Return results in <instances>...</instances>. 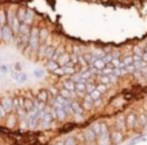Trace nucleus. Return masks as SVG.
<instances>
[{
    "mask_svg": "<svg viewBox=\"0 0 147 145\" xmlns=\"http://www.w3.org/2000/svg\"><path fill=\"white\" fill-rule=\"evenodd\" d=\"M28 44H30L31 49H38L39 46V30L38 28H32L28 35Z\"/></svg>",
    "mask_w": 147,
    "mask_h": 145,
    "instance_id": "1",
    "label": "nucleus"
},
{
    "mask_svg": "<svg viewBox=\"0 0 147 145\" xmlns=\"http://www.w3.org/2000/svg\"><path fill=\"white\" fill-rule=\"evenodd\" d=\"M0 105L5 110V113H10L13 110V99L10 96H3L0 99Z\"/></svg>",
    "mask_w": 147,
    "mask_h": 145,
    "instance_id": "2",
    "label": "nucleus"
},
{
    "mask_svg": "<svg viewBox=\"0 0 147 145\" xmlns=\"http://www.w3.org/2000/svg\"><path fill=\"white\" fill-rule=\"evenodd\" d=\"M12 37H13V32H12V30H10V27L7 25L3 26L1 27V39L5 40L7 43H9V41L12 40Z\"/></svg>",
    "mask_w": 147,
    "mask_h": 145,
    "instance_id": "3",
    "label": "nucleus"
},
{
    "mask_svg": "<svg viewBox=\"0 0 147 145\" xmlns=\"http://www.w3.org/2000/svg\"><path fill=\"white\" fill-rule=\"evenodd\" d=\"M12 78L16 82H18V84H25L26 81H27V74L23 73V72H12Z\"/></svg>",
    "mask_w": 147,
    "mask_h": 145,
    "instance_id": "4",
    "label": "nucleus"
},
{
    "mask_svg": "<svg viewBox=\"0 0 147 145\" xmlns=\"http://www.w3.org/2000/svg\"><path fill=\"white\" fill-rule=\"evenodd\" d=\"M136 121H137V117L134 114H128L127 118H125V126H128L129 128H134Z\"/></svg>",
    "mask_w": 147,
    "mask_h": 145,
    "instance_id": "5",
    "label": "nucleus"
},
{
    "mask_svg": "<svg viewBox=\"0 0 147 145\" xmlns=\"http://www.w3.org/2000/svg\"><path fill=\"white\" fill-rule=\"evenodd\" d=\"M69 62H70V54H67V53H63L58 59H57V64L61 67H65Z\"/></svg>",
    "mask_w": 147,
    "mask_h": 145,
    "instance_id": "6",
    "label": "nucleus"
},
{
    "mask_svg": "<svg viewBox=\"0 0 147 145\" xmlns=\"http://www.w3.org/2000/svg\"><path fill=\"white\" fill-rule=\"evenodd\" d=\"M110 138H111V140H112V144H119L123 141V134L120 132V131H114Z\"/></svg>",
    "mask_w": 147,
    "mask_h": 145,
    "instance_id": "7",
    "label": "nucleus"
},
{
    "mask_svg": "<svg viewBox=\"0 0 147 145\" xmlns=\"http://www.w3.org/2000/svg\"><path fill=\"white\" fill-rule=\"evenodd\" d=\"M23 109L26 110V113H30V112H32L35 108H34V102L31 99H26L25 98V100H23Z\"/></svg>",
    "mask_w": 147,
    "mask_h": 145,
    "instance_id": "8",
    "label": "nucleus"
},
{
    "mask_svg": "<svg viewBox=\"0 0 147 145\" xmlns=\"http://www.w3.org/2000/svg\"><path fill=\"white\" fill-rule=\"evenodd\" d=\"M92 64H93V68H94V69H97V71H101V69H103L105 67H106V63H105V62L102 61L101 58L96 59V61H94Z\"/></svg>",
    "mask_w": 147,
    "mask_h": 145,
    "instance_id": "9",
    "label": "nucleus"
},
{
    "mask_svg": "<svg viewBox=\"0 0 147 145\" xmlns=\"http://www.w3.org/2000/svg\"><path fill=\"white\" fill-rule=\"evenodd\" d=\"M70 107H71L72 112L75 113V114L81 116V113H83V108L80 107V104H78V103H76V102H71V104H70Z\"/></svg>",
    "mask_w": 147,
    "mask_h": 145,
    "instance_id": "10",
    "label": "nucleus"
},
{
    "mask_svg": "<svg viewBox=\"0 0 147 145\" xmlns=\"http://www.w3.org/2000/svg\"><path fill=\"white\" fill-rule=\"evenodd\" d=\"M56 120H58V121L66 120V113H65V110H63V107L56 109Z\"/></svg>",
    "mask_w": 147,
    "mask_h": 145,
    "instance_id": "11",
    "label": "nucleus"
},
{
    "mask_svg": "<svg viewBox=\"0 0 147 145\" xmlns=\"http://www.w3.org/2000/svg\"><path fill=\"white\" fill-rule=\"evenodd\" d=\"M98 145H110V135H99Z\"/></svg>",
    "mask_w": 147,
    "mask_h": 145,
    "instance_id": "12",
    "label": "nucleus"
},
{
    "mask_svg": "<svg viewBox=\"0 0 147 145\" xmlns=\"http://www.w3.org/2000/svg\"><path fill=\"white\" fill-rule=\"evenodd\" d=\"M63 53H65V49L62 48V46H59L58 49H56V50H54V54H53V57H52V59H51V61L57 62V59H58L59 57H61Z\"/></svg>",
    "mask_w": 147,
    "mask_h": 145,
    "instance_id": "13",
    "label": "nucleus"
},
{
    "mask_svg": "<svg viewBox=\"0 0 147 145\" xmlns=\"http://www.w3.org/2000/svg\"><path fill=\"white\" fill-rule=\"evenodd\" d=\"M48 95L49 92L47 91V90H41V91L38 92V100L39 102H47V99H48Z\"/></svg>",
    "mask_w": 147,
    "mask_h": 145,
    "instance_id": "14",
    "label": "nucleus"
},
{
    "mask_svg": "<svg viewBox=\"0 0 147 145\" xmlns=\"http://www.w3.org/2000/svg\"><path fill=\"white\" fill-rule=\"evenodd\" d=\"M63 85H65V89L69 90L70 92L75 91V82L71 81V80H67V81H65V82H63Z\"/></svg>",
    "mask_w": 147,
    "mask_h": 145,
    "instance_id": "15",
    "label": "nucleus"
},
{
    "mask_svg": "<svg viewBox=\"0 0 147 145\" xmlns=\"http://www.w3.org/2000/svg\"><path fill=\"white\" fill-rule=\"evenodd\" d=\"M26 13H27V10L25 9V8H21V9H18V13H17V19L20 21V22H23L25 21V17H26Z\"/></svg>",
    "mask_w": 147,
    "mask_h": 145,
    "instance_id": "16",
    "label": "nucleus"
},
{
    "mask_svg": "<svg viewBox=\"0 0 147 145\" xmlns=\"http://www.w3.org/2000/svg\"><path fill=\"white\" fill-rule=\"evenodd\" d=\"M14 126H16V116H13V114L8 116V118H7V127L8 128H13Z\"/></svg>",
    "mask_w": 147,
    "mask_h": 145,
    "instance_id": "17",
    "label": "nucleus"
},
{
    "mask_svg": "<svg viewBox=\"0 0 147 145\" xmlns=\"http://www.w3.org/2000/svg\"><path fill=\"white\" fill-rule=\"evenodd\" d=\"M92 103H93V100L90 99V96H89V95H86V96L84 98L83 109H90V108H92Z\"/></svg>",
    "mask_w": 147,
    "mask_h": 145,
    "instance_id": "18",
    "label": "nucleus"
},
{
    "mask_svg": "<svg viewBox=\"0 0 147 145\" xmlns=\"http://www.w3.org/2000/svg\"><path fill=\"white\" fill-rule=\"evenodd\" d=\"M85 139H86V141H89V143L94 141V139H96V135H94V132L92 131V128H89V130L85 131Z\"/></svg>",
    "mask_w": 147,
    "mask_h": 145,
    "instance_id": "19",
    "label": "nucleus"
},
{
    "mask_svg": "<svg viewBox=\"0 0 147 145\" xmlns=\"http://www.w3.org/2000/svg\"><path fill=\"white\" fill-rule=\"evenodd\" d=\"M32 18H34V13L31 12V10H27V13H26V17H25V21H23V23L28 26L31 22H32Z\"/></svg>",
    "mask_w": 147,
    "mask_h": 145,
    "instance_id": "20",
    "label": "nucleus"
},
{
    "mask_svg": "<svg viewBox=\"0 0 147 145\" xmlns=\"http://www.w3.org/2000/svg\"><path fill=\"white\" fill-rule=\"evenodd\" d=\"M54 50H56L54 48H52V46H48V48L45 49V51H44V55H45L48 59H52V57H53V54H54Z\"/></svg>",
    "mask_w": 147,
    "mask_h": 145,
    "instance_id": "21",
    "label": "nucleus"
},
{
    "mask_svg": "<svg viewBox=\"0 0 147 145\" xmlns=\"http://www.w3.org/2000/svg\"><path fill=\"white\" fill-rule=\"evenodd\" d=\"M75 90H78L79 94L85 91V82H76L75 84Z\"/></svg>",
    "mask_w": 147,
    "mask_h": 145,
    "instance_id": "22",
    "label": "nucleus"
},
{
    "mask_svg": "<svg viewBox=\"0 0 147 145\" xmlns=\"http://www.w3.org/2000/svg\"><path fill=\"white\" fill-rule=\"evenodd\" d=\"M89 96H90V99L93 100V102H96V100H98L99 98H101V92L98 91V90H93V91L90 92V94H89Z\"/></svg>",
    "mask_w": 147,
    "mask_h": 145,
    "instance_id": "23",
    "label": "nucleus"
},
{
    "mask_svg": "<svg viewBox=\"0 0 147 145\" xmlns=\"http://www.w3.org/2000/svg\"><path fill=\"white\" fill-rule=\"evenodd\" d=\"M133 67H134V68H140V69H145L146 67H147V63L146 62H143V61H140V62H134V63H133Z\"/></svg>",
    "mask_w": 147,
    "mask_h": 145,
    "instance_id": "24",
    "label": "nucleus"
},
{
    "mask_svg": "<svg viewBox=\"0 0 147 145\" xmlns=\"http://www.w3.org/2000/svg\"><path fill=\"white\" fill-rule=\"evenodd\" d=\"M44 74H45V72L41 68H36L34 71V77H36V78H41V77H44Z\"/></svg>",
    "mask_w": 147,
    "mask_h": 145,
    "instance_id": "25",
    "label": "nucleus"
},
{
    "mask_svg": "<svg viewBox=\"0 0 147 145\" xmlns=\"http://www.w3.org/2000/svg\"><path fill=\"white\" fill-rule=\"evenodd\" d=\"M117 127H119L120 130L125 128V118L123 117V116H119V118H117Z\"/></svg>",
    "mask_w": 147,
    "mask_h": 145,
    "instance_id": "26",
    "label": "nucleus"
},
{
    "mask_svg": "<svg viewBox=\"0 0 147 145\" xmlns=\"http://www.w3.org/2000/svg\"><path fill=\"white\" fill-rule=\"evenodd\" d=\"M47 67H48V68L51 69L52 72H53L54 69H57L59 66L57 64V62H54V61H49V62H48V64H47Z\"/></svg>",
    "mask_w": 147,
    "mask_h": 145,
    "instance_id": "27",
    "label": "nucleus"
},
{
    "mask_svg": "<svg viewBox=\"0 0 147 145\" xmlns=\"http://www.w3.org/2000/svg\"><path fill=\"white\" fill-rule=\"evenodd\" d=\"M47 37H48V31H47L45 28L39 31V40H45Z\"/></svg>",
    "mask_w": 147,
    "mask_h": 145,
    "instance_id": "28",
    "label": "nucleus"
},
{
    "mask_svg": "<svg viewBox=\"0 0 147 145\" xmlns=\"http://www.w3.org/2000/svg\"><path fill=\"white\" fill-rule=\"evenodd\" d=\"M5 22H7V18H5V12H4V10H0V27L5 26Z\"/></svg>",
    "mask_w": 147,
    "mask_h": 145,
    "instance_id": "29",
    "label": "nucleus"
},
{
    "mask_svg": "<svg viewBox=\"0 0 147 145\" xmlns=\"http://www.w3.org/2000/svg\"><path fill=\"white\" fill-rule=\"evenodd\" d=\"M61 96L63 98V99H70V98H71L72 95H71V92H70L69 90L63 89V90H61Z\"/></svg>",
    "mask_w": 147,
    "mask_h": 145,
    "instance_id": "30",
    "label": "nucleus"
},
{
    "mask_svg": "<svg viewBox=\"0 0 147 145\" xmlns=\"http://www.w3.org/2000/svg\"><path fill=\"white\" fill-rule=\"evenodd\" d=\"M16 17V14L12 12V10H8V13H7V18H8V23H9V26L12 25V21H13V18Z\"/></svg>",
    "mask_w": 147,
    "mask_h": 145,
    "instance_id": "31",
    "label": "nucleus"
},
{
    "mask_svg": "<svg viewBox=\"0 0 147 145\" xmlns=\"http://www.w3.org/2000/svg\"><path fill=\"white\" fill-rule=\"evenodd\" d=\"M63 68V73L65 74H72L75 72V68L74 67H62Z\"/></svg>",
    "mask_w": 147,
    "mask_h": 145,
    "instance_id": "32",
    "label": "nucleus"
},
{
    "mask_svg": "<svg viewBox=\"0 0 147 145\" xmlns=\"http://www.w3.org/2000/svg\"><path fill=\"white\" fill-rule=\"evenodd\" d=\"M123 64H124V67H128V66H132L133 64V59L132 57H127V58L123 61Z\"/></svg>",
    "mask_w": 147,
    "mask_h": 145,
    "instance_id": "33",
    "label": "nucleus"
},
{
    "mask_svg": "<svg viewBox=\"0 0 147 145\" xmlns=\"http://www.w3.org/2000/svg\"><path fill=\"white\" fill-rule=\"evenodd\" d=\"M93 90H96V85H94V84H88V85H85V91H88L89 94H90Z\"/></svg>",
    "mask_w": 147,
    "mask_h": 145,
    "instance_id": "34",
    "label": "nucleus"
},
{
    "mask_svg": "<svg viewBox=\"0 0 147 145\" xmlns=\"http://www.w3.org/2000/svg\"><path fill=\"white\" fill-rule=\"evenodd\" d=\"M92 131L94 132V135H99V123H94L93 127H92Z\"/></svg>",
    "mask_w": 147,
    "mask_h": 145,
    "instance_id": "35",
    "label": "nucleus"
},
{
    "mask_svg": "<svg viewBox=\"0 0 147 145\" xmlns=\"http://www.w3.org/2000/svg\"><path fill=\"white\" fill-rule=\"evenodd\" d=\"M63 145H76V140L74 138H69L66 141L63 143Z\"/></svg>",
    "mask_w": 147,
    "mask_h": 145,
    "instance_id": "36",
    "label": "nucleus"
},
{
    "mask_svg": "<svg viewBox=\"0 0 147 145\" xmlns=\"http://www.w3.org/2000/svg\"><path fill=\"white\" fill-rule=\"evenodd\" d=\"M101 81H102V84H103V85H106V86H107V85H110V84H111V82H110L109 76H102V77H101Z\"/></svg>",
    "mask_w": 147,
    "mask_h": 145,
    "instance_id": "37",
    "label": "nucleus"
},
{
    "mask_svg": "<svg viewBox=\"0 0 147 145\" xmlns=\"http://www.w3.org/2000/svg\"><path fill=\"white\" fill-rule=\"evenodd\" d=\"M96 89L98 90L101 94H102V92H106L107 91V86H106V85H98V87H96Z\"/></svg>",
    "mask_w": 147,
    "mask_h": 145,
    "instance_id": "38",
    "label": "nucleus"
},
{
    "mask_svg": "<svg viewBox=\"0 0 147 145\" xmlns=\"http://www.w3.org/2000/svg\"><path fill=\"white\" fill-rule=\"evenodd\" d=\"M112 59H114V57L112 55H105L103 58H102V61H103L105 63H111Z\"/></svg>",
    "mask_w": 147,
    "mask_h": 145,
    "instance_id": "39",
    "label": "nucleus"
},
{
    "mask_svg": "<svg viewBox=\"0 0 147 145\" xmlns=\"http://www.w3.org/2000/svg\"><path fill=\"white\" fill-rule=\"evenodd\" d=\"M80 76H81V78H83V80L89 78V77L92 76V72H90V71H88V72H83V73H81Z\"/></svg>",
    "mask_w": 147,
    "mask_h": 145,
    "instance_id": "40",
    "label": "nucleus"
},
{
    "mask_svg": "<svg viewBox=\"0 0 147 145\" xmlns=\"http://www.w3.org/2000/svg\"><path fill=\"white\" fill-rule=\"evenodd\" d=\"M140 120H141V122H142V126L147 125V117H146L145 114H141L140 116Z\"/></svg>",
    "mask_w": 147,
    "mask_h": 145,
    "instance_id": "41",
    "label": "nucleus"
},
{
    "mask_svg": "<svg viewBox=\"0 0 147 145\" xmlns=\"http://www.w3.org/2000/svg\"><path fill=\"white\" fill-rule=\"evenodd\" d=\"M5 116H7V113H5V110L3 109V107H1V105H0V121H1V120H4V118H5Z\"/></svg>",
    "mask_w": 147,
    "mask_h": 145,
    "instance_id": "42",
    "label": "nucleus"
},
{
    "mask_svg": "<svg viewBox=\"0 0 147 145\" xmlns=\"http://www.w3.org/2000/svg\"><path fill=\"white\" fill-rule=\"evenodd\" d=\"M13 68H14V72H21V69H22L21 63H16L14 66H13Z\"/></svg>",
    "mask_w": 147,
    "mask_h": 145,
    "instance_id": "43",
    "label": "nucleus"
},
{
    "mask_svg": "<svg viewBox=\"0 0 147 145\" xmlns=\"http://www.w3.org/2000/svg\"><path fill=\"white\" fill-rule=\"evenodd\" d=\"M78 61L80 62V64H81V66H86V62L84 61V58H83V57H78Z\"/></svg>",
    "mask_w": 147,
    "mask_h": 145,
    "instance_id": "44",
    "label": "nucleus"
},
{
    "mask_svg": "<svg viewBox=\"0 0 147 145\" xmlns=\"http://www.w3.org/2000/svg\"><path fill=\"white\" fill-rule=\"evenodd\" d=\"M132 59H133V62H140L141 61V57L140 55H134Z\"/></svg>",
    "mask_w": 147,
    "mask_h": 145,
    "instance_id": "45",
    "label": "nucleus"
},
{
    "mask_svg": "<svg viewBox=\"0 0 147 145\" xmlns=\"http://www.w3.org/2000/svg\"><path fill=\"white\" fill-rule=\"evenodd\" d=\"M51 91H52V94L57 96V90H56V89H51Z\"/></svg>",
    "mask_w": 147,
    "mask_h": 145,
    "instance_id": "46",
    "label": "nucleus"
},
{
    "mask_svg": "<svg viewBox=\"0 0 147 145\" xmlns=\"http://www.w3.org/2000/svg\"><path fill=\"white\" fill-rule=\"evenodd\" d=\"M0 40H1V27H0Z\"/></svg>",
    "mask_w": 147,
    "mask_h": 145,
    "instance_id": "47",
    "label": "nucleus"
},
{
    "mask_svg": "<svg viewBox=\"0 0 147 145\" xmlns=\"http://www.w3.org/2000/svg\"><path fill=\"white\" fill-rule=\"evenodd\" d=\"M56 145H63V143H61V141H59V143H57Z\"/></svg>",
    "mask_w": 147,
    "mask_h": 145,
    "instance_id": "48",
    "label": "nucleus"
}]
</instances>
